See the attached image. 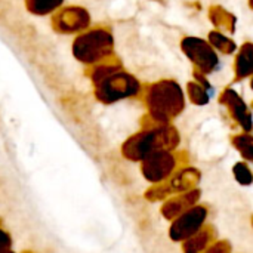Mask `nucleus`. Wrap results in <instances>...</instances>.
<instances>
[{"label":"nucleus","mask_w":253,"mask_h":253,"mask_svg":"<svg viewBox=\"0 0 253 253\" xmlns=\"http://www.w3.org/2000/svg\"><path fill=\"white\" fill-rule=\"evenodd\" d=\"M95 86V96L104 104H113L127 96L136 95L139 83L130 74L122 71L116 64H99L90 73Z\"/></svg>","instance_id":"obj_1"},{"label":"nucleus","mask_w":253,"mask_h":253,"mask_svg":"<svg viewBox=\"0 0 253 253\" xmlns=\"http://www.w3.org/2000/svg\"><path fill=\"white\" fill-rule=\"evenodd\" d=\"M114 47V39L113 34L102 27L86 30L73 42V56L84 64V65H93L99 64L104 59H108L113 55Z\"/></svg>","instance_id":"obj_2"},{"label":"nucleus","mask_w":253,"mask_h":253,"mask_svg":"<svg viewBox=\"0 0 253 253\" xmlns=\"http://www.w3.org/2000/svg\"><path fill=\"white\" fill-rule=\"evenodd\" d=\"M89 25L90 15L82 6H62L52 15V28L59 34H80Z\"/></svg>","instance_id":"obj_3"},{"label":"nucleus","mask_w":253,"mask_h":253,"mask_svg":"<svg viewBox=\"0 0 253 253\" xmlns=\"http://www.w3.org/2000/svg\"><path fill=\"white\" fill-rule=\"evenodd\" d=\"M182 49L190 56V59L202 68V71H212L219 64L213 49L200 39L188 37L182 42Z\"/></svg>","instance_id":"obj_4"},{"label":"nucleus","mask_w":253,"mask_h":253,"mask_svg":"<svg viewBox=\"0 0 253 253\" xmlns=\"http://www.w3.org/2000/svg\"><path fill=\"white\" fill-rule=\"evenodd\" d=\"M65 0H25V7L36 16L53 15L64 6Z\"/></svg>","instance_id":"obj_5"},{"label":"nucleus","mask_w":253,"mask_h":253,"mask_svg":"<svg viewBox=\"0 0 253 253\" xmlns=\"http://www.w3.org/2000/svg\"><path fill=\"white\" fill-rule=\"evenodd\" d=\"M237 77H246L253 73V44H245L236 61Z\"/></svg>","instance_id":"obj_6"},{"label":"nucleus","mask_w":253,"mask_h":253,"mask_svg":"<svg viewBox=\"0 0 253 253\" xmlns=\"http://www.w3.org/2000/svg\"><path fill=\"white\" fill-rule=\"evenodd\" d=\"M209 39H211L212 44L224 53H233L236 50V43L221 33H211Z\"/></svg>","instance_id":"obj_7"},{"label":"nucleus","mask_w":253,"mask_h":253,"mask_svg":"<svg viewBox=\"0 0 253 253\" xmlns=\"http://www.w3.org/2000/svg\"><path fill=\"white\" fill-rule=\"evenodd\" d=\"M12 248V237L10 234L0 227V253L7 252Z\"/></svg>","instance_id":"obj_8"},{"label":"nucleus","mask_w":253,"mask_h":253,"mask_svg":"<svg viewBox=\"0 0 253 253\" xmlns=\"http://www.w3.org/2000/svg\"><path fill=\"white\" fill-rule=\"evenodd\" d=\"M3 253H16V252H13V251L10 249V251H7V252H3Z\"/></svg>","instance_id":"obj_9"},{"label":"nucleus","mask_w":253,"mask_h":253,"mask_svg":"<svg viewBox=\"0 0 253 253\" xmlns=\"http://www.w3.org/2000/svg\"><path fill=\"white\" fill-rule=\"evenodd\" d=\"M251 6H252V7H253V0H251Z\"/></svg>","instance_id":"obj_10"},{"label":"nucleus","mask_w":253,"mask_h":253,"mask_svg":"<svg viewBox=\"0 0 253 253\" xmlns=\"http://www.w3.org/2000/svg\"><path fill=\"white\" fill-rule=\"evenodd\" d=\"M252 89H253V79H252Z\"/></svg>","instance_id":"obj_11"},{"label":"nucleus","mask_w":253,"mask_h":253,"mask_svg":"<svg viewBox=\"0 0 253 253\" xmlns=\"http://www.w3.org/2000/svg\"><path fill=\"white\" fill-rule=\"evenodd\" d=\"M24 253H31V252H24Z\"/></svg>","instance_id":"obj_12"}]
</instances>
